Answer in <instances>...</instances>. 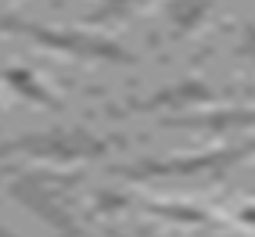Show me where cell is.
<instances>
[{
    "instance_id": "cell-4",
    "label": "cell",
    "mask_w": 255,
    "mask_h": 237,
    "mask_svg": "<svg viewBox=\"0 0 255 237\" xmlns=\"http://www.w3.org/2000/svg\"><path fill=\"white\" fill-rule=\"evenodd\" d=\"M76 180L69 176H43V173H29L22 180L11 183V194L22 201V205L40 216L43 223H50L61 237H76V219L69 209V187Z\"/></svg>"
},
{
    "instance_id": "cell-9",
    "label": "cell",
    "mask_w": 255,
    "mask_h": 237,
    "mask_svg": "<svg viewBox=\"0 0 255 237\" xmlns=\"http://www.w3.org/2000/svg\"><path fill=\"white\" fill-rule=\"evenodd\" d=\"M151 0H101V4L87 14L90 25H105V22H123L133 11H144Z\"/></svg>"
},
{
    "instance_id": "cell-8",
    "label": "cell",
    "mask_w": 255,
    "mask_h": 237,
    "mask_svg": "<svg viewBox=\"0 0 255 237\" xmlns=\"http://www.w3.org/2000/svg\"><path fill=\"white\" fill-rule=\"evenodd\" d=\"M209 4L212 0H169V25H173V36H191V32L205 22V14H209Z\"/></svg>"
},
{
    "instance_id": "cell-3",
    "label": "cell",
    "mask_w": 255,
    "mask_h": 237,
    "mask_svg": "<svg viewBox=\"0 0 255 237\" xmlns=\"http://www.w3.org/2000/svg\"><path fill=\"white\" fill-rule=\"evenodd\" d=\"M108 140L94 137L87 129H43V133H25L0 144V162L4 158H40V162H90L108 155Z\"/></svg>"
},
{
    "instance_id": "cell-2",
    "label": "cell",
    "mask_w": 255,
    "mask_h": 237,
    "mask_svg": "<svg viewBox=\"0 0 255 237\" xmlns=\"http://www.w3.org/2000/svg\"><path fill=\"white\" fill-rule=\"evenodd\" d=\"M252 140L198 151V155H173V158H140L133 165H119L115 176L123 180H173V176H223L252 158Z\"/></svg>"
},
{
    "instance_id": "cell-10",
    "label": "cell",
    "mask_w": 255,
    "mask_h": 237,
    "mask_svg": "<svg viewBox=\"0 0 255 237\" xmlns=\"http://www.w3.org/2000/svg\"><path fill=\"white\" fill-rule=\"evenodd\" d=\"M147 212H155L162 219H176V223H209L205 212L187 209V205H147Z\"/></svg>"
},
{
    "instance_id": "cell-6",
    "label": "cell",
    "mask_w": 255,
    "mask_h": 237,
    "mask_svg": "<svg viewBox=\"0 0 255 237\" xmlns=\"http://www.w3.org/2000/svg\"><path fill=\"white\" fill-rule=\"evenodd\" d=\"M162 126H169V129H198V133H209V137H227V133L255 129V108L180 112V115H162Z\"/></svg>"
},
{
    "instance_id": "cell-14",
    "label": "cell",
    "mask_w": 255,
    "mask_h": 237,
    "mask_svg": "<svg viewBox=\"0 0 255 237\" xmlns=\"http://www.w3.org/2000/svg\"><path fill=\"white\" fill-rule=\"evenodd\" d=\"M252 151H255V140H252Z\"/></svg>"
},
{
    "instance_id": "cell-11",
    "label": "cell",
    "mask_w": 255,
    "mask_h": 237,
    "mask_svg": "<svg viewBox=\"0 0 255 237\" xmlns=\"http://www.w3.org/2000/svg\"><path fill=\"white\" fill-rule=\"evenodd\" d=\"M237 58H245L255 65V22L241 25V40H237Z\"/></svg>"
},
{
    "instance_id": "cell-7",
    "label": "cell",
    "mask_w": 255,
    "mask_h": 237,
    "mask_svg": "<svg viewBox=\"0 0 255 237\" xmlns=\"http://www.w3.org/2000/svg\"><path fill=\"white\" fill-rule=\"evenodd\" d=\"M0 79H4L7 83V87L14 90V94H18V97H25L29 101V105H40V108H61V101L54 97V94H50L47 87H43V83L36 79V76H32L29 69H4V72H0Z\"/></svg>"
},
{
    "instance_id": "cell-13",
    "label": "cell",
    "mask_w": 255,
    "mask_h": 237,
    "mask_svg": "<svg viewBox=\"0 0 255 237\" xmlns=\"http://www.w3.org/2000/svg\"><path fill=\"white\" fill-rule=\"evenodd\" d=\"M0 237H14V234H11V230H7L4 223H0Z\"/></svg>"
},
{
    "instance_id": "cell-1",
    "label": "cell",
    "mask_w": 255,
    "mask_h": 237,
    "mask_svg": "<svg viewBox=\"0 0 255 237\" xmlns=\"http://www.w3.org/2000/svg\"><path fill=\"white\" fill-rule=\"evenodd\" d=\"M0 29L4 32H18V36L32 40L43 50H58L65 58L76 61H108V65H137V54H129L123 43H115L101 32H87V29H50L29 18H0Z\"/></svg>"
},
{
    "instance_id": "cell-12",
    "label": "cell",
    "mask_w": 255,
    "mask_h": 237,
    "mask_svg": "<svg viewBox=\"0 0 255 237\" xmlns=\"http://www.w3.org/2000/svg\"><path fill=\"white\" fill-rule=\"evenodd\" d=\"M241 223H248V227H255V209H245V212H241Z\"/></svg>"
},
{
    "instance_id": "cell-5",
    "label": "cell",
    "mask_w": 255,
    "mask_h": 237,
    "mask_svg": "<svg viewBox=\"0 0 255 237\" xmlns=\"http://www.w3.org/2000/svg\"><path fill=\"white\" fill-rule=\"evenodd\" d=\"M219 90L209 87L205 79H180V83H169V87L155 90L144 101H133L126 105L119 115H151V112H165V115H180V112H194L201 105H216Z\"/></svg>"
}]
</instances>
